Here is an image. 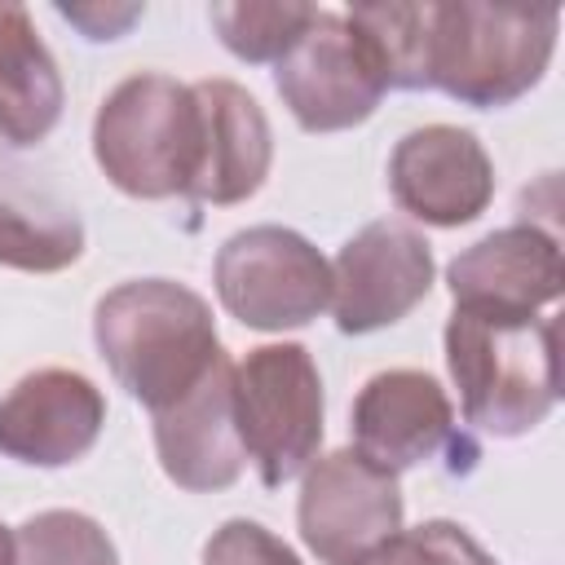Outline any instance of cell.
<instances>
[{"label": "cell", "mask_w": 565, "mask_h": 565, "mask_svg": "<svg viewBox=\"0 0 565 565\" xmlns=\"http://www.w3.org/2000/svg\"><path fill=\"white\" fill-rule=\"evenodd\" d=\"M362 565H499V561L463 525H455V521H424L415 530H397Z\"/></svg>", "instance_id": "obj_20"}, {"label": "cell", "mask_w": 565, "mask_h": 565, "mask_svg": "<svg viewBox=\"0 0 565 565\" xmlns=\"http://www.w3.org/2000/svg\"><path fill=\"white\" fill-rule=\"evenodd\" d=\"M433 247L406 221L362 225L331 260V313L344 335L402 322L433 291Z\"/></svg>", "instance_id": "obj_9"}, {"label": "cell", "mask_w": 565, "mask_h": 565, "mask_svg": "<svg viewBox=\"0 0 565 565\" xmlns=\"http://www.w3.org/2000/svg\"><path fill=\"white\" fill-rule=\"evenodd\" d=\"M190 88L199 102V168L185 199L212 207L252 199L274 163V137L265 110L234 79H199Z\"/></svg>", "instance_id": "obj_14"}, {"label": "cell", "mask_w": 565, "mask_h": 565, "mask_svg": "<svg viewBox=\"0 0 565 565\" xmlns=\"http://www.w3.org/2000/svg\"><path fill=\"white\" fill-rule=\"evenodd\" d=\"M322 375L305 344H260L234 362V419L243 455L269 490L300 477L322 446Z\"/></svg>", "instance_id": "obj_5"}, {"label": "cell", "mask_w": 565, "mask_h": 565, "mask_svg": "<svg viewBox=\"0 0 565 565\" xmlns=\"http://www.w3.org/2000/svg\"><path fill=\"white\" fill-rule=\"evenodd\" d=\"M203 565H300V556L260 521H225L203 543Z\"/></svg>", "instance_id": "obj_21"}, {"label": "cell", "mask_w": 565, "mask_h": 565, "mask_svg": "<svg viewBox=\"0 0 565 565\" xmlns=\"http://www.w3.org/2000/svg\"><path fill=\"white\" fill-rule=\"evenodd\" d=\"M446 366L463 419L490 437H525L556 397V318H477L450 313Z\"/></svg>", "instance_id": "obj_2"}, {"label": "cell", "mask_w": 565, "mask_h": 565, "mask_svg": "<svg viewBox=\"0 0 565 565\" xmlns=\"http://www.w3.org/2000/svg\"><path fill=\"white\" fill-rule=\"evenodd\" d=\"M13 565H119V552L93 516L49 508L18 525Z\"/></svg>", "instance_id": "obj_19"}, {"label": "cell", "mask_w": 565, "mask_h": 565, "mask_svg": "<svg viewBox=\"0 0 565 565\" xmlns=\"http://www.w3.org/2000/svg\"><path fill=\"white\" fill-rule=\"evenodd\" d=\"M313 13H318L313 4H296V0H260V4L234 0V4H212L207 22L238 62H282L287 49L313 22Z\"/></svg>", "instance_id": "obj_18"}, {"label": "cell", "mask_w": 565, "mask_h": 565, "mask_svg": "<svg viewBox=\"0 0 565 565\" xmlns=\"http://www.w3.org/2000/svg\"><path fill=\"white\" fill-rule=\"evenodd\" d=\"M62 119V75L22 4L0 0V141L35 146Z\"/></svg>", "instance_id": "obj_17"}, {"label": "cell", "mask_w": 565, "mask_h": 565, "mask_svg": "<svg viewBox=\"0 0 565 565\" xmlns=\"http://www.w3.org/2000/svg\"><path fill=\"white\" fill-rule=\"evenodd\" d=\"M561 243L534 221L486 234L446 265L455 313L477 318H534L561 296Z\"/></svg>", "instance_id": "obj_11"}, {"label": "cell", "mask_w": 565, "mask_h": 565, "mask_svg": "<svg viewBox=\"0 0 565 565\" xmlns=\"http://www.w3.org/2000/svg\"><path fill=\"white\" fill-rule=\"evenodd\" d=\"M0 565H13V534L0 525Z\"/></svg>", "instance_id": "obj_22"}, {"label": "cell", "mask_w": 565, "mask_h": 565, "mask_svg": "<svg viewBox=\"0 0 565 565\" xmlns=\"http://www.w3.org/2000/svg\"><path fill=\"white\" fill-rule=\"evenodd\" d=\"M349 428L353 450L397 477L455 446V406L433 375L397 366L362 384Z\"/></svg>", "instance_id": "obj_13"}, {"label": "cell", "mask_w": 565, "mask_h": 565, "mask_svg": "<svg viewBox=\"0 0 565 565\" xmlns=\"http://www.w3.org/2000/svg\"><path fill=\"white\" fill-rule=\"evenodd\" d=\"M84 256L79 212L9 150H0V265L22 274H57Z\"/></svg>", "instance_id": "obj_16"}, {"label": "cell", "mask_w": 565, "mask_h": 565, "mask_svg": "<svg viewBox=\"0 0 565 565\" xmlns=\"http://www.w3.org/2000/svg\"><path fill=\"white\" fill-rule=\"evenodd\" d=\"M154 450L181 490L207 494L238 481L247 455L234 419V362L221 358L181 402L154 415Z\"/></svg>", "instance_id": "obj_15"}, {"label": "cell", "mask_w": 565, "mask_h": 565, "mask_svg": "<svg viewBox=\"0 0 565 565\" xmlns=\"http://www.w3.org/2000/svg\"><path fill=\"white\" fill-rule=\"evenodd\" d=\"M216 296L252 331H291L331 305V265L282 225H252L216 252Z\"/></svg>", "instance_id": "obj_6"}, {"label": "cell", "mask_w": 565, "mask_h": 565, "mask_svg": "<svg viewBox=\"0 0 565 565\" xmlns=\"http://www.w3.org/2000/svg\"><path fill=\"white\" fill-rule=\"evenodd\" d=\"M93 340L115 384L150 415L181 402L225 358L207 300L172 278H132L106 291Z\"/></svg>", "instance_id": "obj_1"}, {"label": "cell", "mask_w": 565, "mask_h": 565, "mask_svg": "<svg viewBox=\"0 0 565 565\" xmlns=\"http://www.w3.org/2000/svg\"><path fill=\"white\" fill-rule=\"evenodd\" d=\"M561 13L556 9H508V4H433L428 13V88L494 110L525 97L552 53Z\"/></svg>", "instance_id": "obj_3"}, {"label": "cell", "mask_w": 565, "mask_h": 565, "mask_svg": "<svg viewBox=\"0 0 565 565\" xmlns=\"http://www.w3.org/2000/svg\"><path fill=\"white\" fill-rule=\"evenodd\" d=\"M296 521L322 565H362L402 530L397 477L358 450H331L305 468Z\"/></svg>", "instance_id": "obj_8"}, {"label": "cell", "mask_w": 565, "mask_h": 565, "mask_svg": "<svg viewBox=\"0 0 565 565\" xmlns=\"http://www.w3.org/2000/svg\"><path fill=\"white\" fill-rule=\"evenodd\" d=\"M388 190L406 216L437 230H459L490 207L494 163L477 132L455 124H428L393 146Z\"/></svg>", "instance_id": "obj_10"}, {"label": "cell", "mask_w": 565, "mask_h": 565, "mask_svg": "<svg viewBox=\"0 0 565 565\" xmlns=\"http://www.w3.org/2000/svg\"><path fill=\"white\" fill-rule=\"evenodd\" d=\"M102 424V388L79 371L44 366L0 397V455L31 468H66L97 446Z\"/></svg>", "instance_id": "obj_12"}, {"label": "cell", "mask_w": 565, "mask_h": 565, "mask_svg": "<svg viewBox=\"0 0 565 565\" xmlns=\"http://www.w3.org/2000/svg\"><path fill=\"white\" fill-rule=\"evenodd\" d=\"M274 88L305 132H340L375 115L384 75L344 13L318 9L305 35L274 62Z\"/></svg>", "instance_id": "obj_7"}, {"label": "cell", "mask_w": 565, "mask_h": 565, "mask_svg": "<svg viewBox=\"0 0 565 565\" xmlns=\"http://www.w3.org/2000/svg\"><path fill=\"white\" fill-rule=\"evenodd\" d=\"M93 159L106 181L132 199H185L199 168L194 88L163 71L115 84L93 119Z\"/></svg>", "instance_id": "obj_4"}]
</instances>
